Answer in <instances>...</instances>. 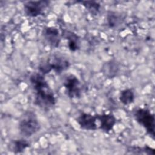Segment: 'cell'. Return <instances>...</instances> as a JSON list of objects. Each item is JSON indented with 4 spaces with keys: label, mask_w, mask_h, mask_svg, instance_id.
I'll return each instance as SVG.
<instances>
[{
    "label": "cell",
    "mask_w": 155,
    "mask_h": 155,
    "mask_svg": "<svg viewBox=\"0 0 155 155\" xmlns=\"http://www.w3.org/2000/svg\"><path fill=\"white\" fill-rule=\"evenodd\" d=\"M30 81L35 91V104L44 108L54 106L55 97L43 75L34 73L30 76Z\"/></svg>",
    "instance_id": "obj_1"
},
{
    "label": "cell",
    "mask_w": 155,
    "mask_h": 155,
    "mask_svg": "<svg viewBox=\"0 0 155 155\" xmlns=\"http://www.w3.org/2000/svg\"><path fill=\"white\" fill-rule=\"evenodd\" d=\"M39 124L33 112L28 111L19 122V128L21 134L25 137H30L39 131Z\"/></svg>",
    "instance_id": "obj_2"
},
{
    "label": "cell",
    "mask_w": 155,
    "mask_h": 155,
    "mask_svg": "<svg viewBox=\"0 0 155 155\" xmlns=\"http://www.w3.org/2000/svg\"><path fill=\"white\" fill-rule=\"evenodd\" d=\"M134 116L137 122L142 125L147 132L153 137L154 136V116L148 110L139 108L134 113Z\"/></svg>",
    "instance_id": "obj_3"
},
{
    "label": "cell",
    "mask_w": 155,
    "mask_h": 155,
    "mask_svg": "<svg viewBox=\"0 0 155 155\" xmlns=\"http://www.w3.org/2000/svg\"><path fill=\"white\" fill-rule=\"evenodd\" d=\"M65 93L70 98H79L81 96V88L79 79L73 74L68 76L64 82Z\"/></svg>",
    "instance_id": "obj_4"
},
{
    "label": "cell",
    "mask_w": 155,
    "mask_h": 155,
    "mask_svg": "<svg viewBox=\"0 0 155 155\" xmlns=\"http://www.w3.org/2000/svg\"><path fill=\"white\" fill-rule=\"evenodd\" d=\"M48 4L49 2L47 1H28L24 5L25 13L30 17L38 16L42 13Z\"/></svg>",
    "instance_id": "obj_5"
},
{
    "label": "cell",
    "mask_w": 155,
    "mask_h": 155,
    "mask_svg": "<svg viewBox=\"0 0 155 155\" xmlns=\"http://www.w3.org/2000/svg\"><path fill=\"white\" fill-rule=\"evenodd\" d=\"M96 116L91 115L89 113H81L76 120L79 124L80 127L86 130H94L97 128Z\"/></svg>",
    "instance_id": "obj_6"
},
{
    "label": "cell",
    "mask_w": 155,
    "mask_h": 155,
    "mask_svg": "<svg viewBox=\"0 0 155 155\" xmlns=\"http://www.w3.org/2000/svg\"><path fill=\"white\" fill-rule=\"evenodd\" d=\"M42 35L48 44L53 47H58L61 41L58 30L53 27H45L42 31Z\"/></svg>",
    "instance_id": "obj_7"
},
{
    "label": "cell",
    "mask_w": 155,
    "mask_h": 155,
    "mask_svg": "<svg viewBox=\"0 0 155 155\" xmlns=\"http://www.w3.org/2000/svg\"><path fill=\"white\" fill-rule=\"evenodd\" d=\"M96 117L100 122V129L106 133L111 131L116 122L114 116L111 113L97 114L96 115Z\"/></svg>",
    "instance_id": "obj_8"
},
{
    "label": "cell",
    "mask_w": 155,
    "mask_h": 155,
    "mask_svg": "<svg viewBox=\"0 0 155 155\" xmlns=\"http://www.w3.org/2000/svg\"><path fill=\"white\" fill-rule=\"evenodd\" d=\"M51 70H53L56 73L60 74L69 67V62L61 57H54L51 61H47Z\"/></svg>",
    "instance_id": "obj_9"
},
{
    "label": "cell",
    "mask_w": 155,
    "mask_h": 155,
    "mask_svg": "<svg viewBox=\"0 0 155 155\" xmlns=\"http://www.w3.org/2000/svg\"><path fill=\"white\" fill-rule=\"evenodd\" d=\"M65 38L68 40V46L69 49L72 51H75L79 48L80 42L78 35L70 31L67 32Z\"/></svg>",
    "instance_id": "obj_10"
},
{
    "label": "cell",
    "mask_w": 155,
    "mask_h": 155,
    "mask_svg": "<svg viewBox=\"0 0 155 155\" xmlns=\"http://www.w3.org/2000/svg\"><path fill=\"white\" fill-rule=\"evenodd\" d=\"M119 100L124 105L131 104L134 100V92L131 89H125L122 90L120 93Z\"/></svg>",
    "instance_id": "obj_11"
},
{
    "label": "cell",
    "mask_w": 155,
    "mask_h": 155,
    "mask_svg": "<svg viewBox=\"0 0 155 155\" xmlns=\"http://www.w3.org/2000/svg\"><path fill=\"white\" fill-rule=\"evenodd\" d=\"M30 146L29 143L24 139L16 140L13 142L12 150L15 153H22Z\"/></svg>",
    "instance_id": "obj_12"
},
{
    "label": "cell",
    "mask_w": 155,
    "mask_h": 155,
    "mask_svg": "<svg viewBox=\"0 0 155 155\" xmlns=\"http://www.w3.org/2000/svg\"><path fill=\"white\" fill-rule=\"evenodd\" d=\"M104 73L108 77H113L114 76L117 72L118 67L116 64L110 61L105 64V66L104 67Z\"/></svg>",
    "instance_id": "obj_13"
},
{
    "label": "cell",
    "mask_w": 155,
    "mask_h": 155,
    "mask_svg": "<svg viewBox=\"0 0 155 155\" xmlns=\"http://www.w3.org/2000/svg\"><path fill=\"white\" fill-rule=\"evenodd\" d=\"M83 5L91 13L96 15L100 8V4L95 1H81Z\"/></svg>",
    "instance_id": "obj_14"
},
{
    "label": "cell",
    "mask_w": 155,
    "mask_h": 155,
    "mask_svg": "<svg viewBox=\"0 0 155 155\" xmlns=\"http://www.w3.org/2000/svg\"><path fill=\"white\" fill-rule=\"evenodd\" d=\"M108 21L110 27H113L114 25H116L117 23V17L116 16H114L113 14H111L108 17Z\"/></svg>",
    "instance_id": "obj_15"
}]
</instances>
